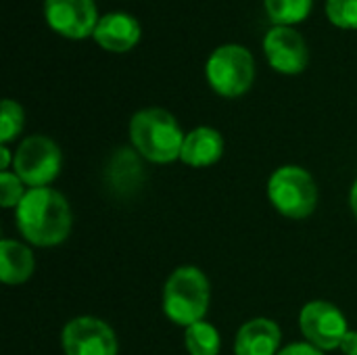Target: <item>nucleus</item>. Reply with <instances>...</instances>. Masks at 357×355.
<instances>
[{"mask_svg": "<svg viewBox=\"0 0 357 355\" xmlns=\"http://www.w3.org/2000/svg\"><path fill=\"white\" fill-rule=\"evenodd\" d=\"M21 236L33 247H54L67 241L71 232V207L67 199L50 188H27L23 201L15 209Z\"/></svg>", "mask_w": 357, "mask_h": 355, "instance_id": "obj_1", "label": "nucleus"}, {"mask_svg": "<svg viewBox=\"0 0 357 355\" xmlns=\"http://www.w3.org/2000/svg\"><path fill=\"white\" fill-rule=\"evenodd\" d=\"M186 134L176 117L159 107L140 109L130 119V142L136 153L151 163H172L180 159Z\"/></svg>", "mask_w": 357, "mask_h": 355, "instance_id": "obj_2", "label": "nucleus"}, {"mask_svg": "<svg viewBox=\"0 0 357 355\" xmlns=\"http://www.w3.org/2000/svg\"><path fill=\"white\" fill-rule=\"evenodd\" d=\"M211 287L207 276L195 266L176 268L163 287V312L178 326L201 322L209 310Z\"/></svg>", "mask_w": 357, "mask_h": 355, "instance_id": "obj_3", "label": "nucleus"}, {"mask_svg": "<svg viewBox=\"0 0 357 355\" xmlns=\"http://www.w3.org/2000/svg\"><path fill=\"white\" fill-rule=\"evenodd\" d=\"M268 199L289 220H305L316 211L318 186L312 174L299 165H282L268 180Z\"/></svg>", "mask_w": 357, "mask_h": 355, "instance_id": "obj_4", "label": "nucleus"}, {"mask_svg": "<svg viewBox=\"0 0 357 355\" xmlns=\"http://www.w3.org/2000/svg\"><path fill=\"white\" fill-rule=\"evenodd\" d=\"M205 75L213 92L226 98L243 96L255 80V59L241 44L218 46L205 65Z\"/></svg>", "mask_w": 357, "mask_h": 355, "instance_id": "obj_5", "label": "nucleus"}, {"mask_svg": "<svg viewBox=\"0 0 357 355\" xmlns=\"http://www.w3.org/2000/svg\"><path fill=\"white\" fill-rule=\"evenodd\" d=\"M63 155L54 140L46 136L25 138L15 153V174L27 188H44L52 184L61 172Z\"/></svg>", "mask_w": 357, "mask_h": 355, "instance_id": "obj_6", "label": "nucleus"}, {"mask_svg": "<svg viewBox=\"0 0 357 355\" xmlns=\"http://www.w3.org/2000/svg\"><path fill=\"white\" fill-rule=\"evenodd\" d=\"M299 328L305 341L322 352L339 349L349 331L343 312L331 301H310L299 314Z\"/></svg>", "mask_w": 357, "mask_h": 355, "instance_id": "obj_7", "label": "nucleus"}, {"mask_svg": "<svg viewBox=\"0 0 357 355\" xmlns=\"http://www.w3.org/2000/svg\"><path fill=\"white\" fill-rule=\"evenodd\" d=\"M65 355H117L119 345L113 328L94 316H79L67 322L61 333Z\"/></svg>", "mask_w": 357, "mask_h": 355, "instance_id": "obj_8", "label": "nucleus"}, {"mask_svg": "<svg viewBox=\"0 0 357 355\" xmlns=\"http://www.w3.org/2000/svg\"><path fill=\"white\" fill-rule=\"evenodd\" d=\"M44 19L52 31L82 40L94 33L100 17L94 0H44Z\"/></svg>", "mask_w": 357, "mask_h": 355, "instance_id": "obj_9", "label": "nucleus"}, {"mask_svg": "<svg viewBox=\"0 0 357 355\" xmlns=\"http://www.w3.org/2000/svg\"><path fill=\"white\" fill-rule=\"evenodd\" d=\"M264 52L272 69L284 75H297L310 63V48L305 38L289 25H274L266 33Z\"/></svg>", "mask_w": 357, "mask_h": 355, "instance_id": "obj_10", "label": "nucleus"}, {"mask_svg": "<svg viewBox=\"0 0 357 355\" xmlns=\"http://www.w3.org/2000/svg\"><path fill=\"white\" fill-rule=\"evenodd\" d=\"M142 29L136 17L130 13L113 10L98 19V25L92 33L94 42L109 52H128L140 42Z\"/></svg>", "mask_w": 357, "mask_h": 355, "instance_id": "obj_11", "label": "nucleus"}, {"mask_svg": "<svg viewBox=\"0 0 357 355\" xmlns=\"http://www.w3.org/2000/svg\"><path fill=\"white\" fill-rule=\"evenodd\" d=\"M280 328L270 318H253L245 322L234 339L236 355H278L280 352Z\"/></svg>", "mask_w": 357, "mask_h": 355, "instance_id": "obj_12", "label": "nucleus"}, {"mask_svg": "<svg viewBox=\"0 0 357 355\" xmlns=\"http://www.w3.org/2000/svg\"><path fill=\"white\" fill-rule=\"evenodd\" d=\"M224 155V138L218 130L209 126L195 128L186 134L180 161L190 167H209L218 163Z\"/></svg>", "mask_w": 357, "mask_h": 355, "instance_id": "obj_13", "label": "nucleus"}, {"mask_svg": "<svg viewBox=\"0 0 357 355\" xmlns=\"http://www.w3.org/2000/svg\"><path fill=\"white\" fill-rule=\"evenodd\" d=\"M36 270L33 253L27 245L19 241L4 239L0 243V280L8 287L23 285L31 278Z\"/></svg>", "mask_w": 357, "mask_h": 355, "instance_id": "obj_14", "label": "nucleus"}, {"mask_svg": "<svg viewBox=\"0 0 357 355\" xmlns=\"http://www.w3.org/2000/svg\"><path fill=\"white\" fill-rule=\"evenodd\" d=\"M142 180V167L138 163V157L132 151H119L113 157V163L109 165V182L117 192H132L136 186H140Z\"/></svg>", "mask_w": 357, "mask_h": 355, "instance_id": "obj_15", "label": "nucleus"}, {"mask_svg": "<svg viewBox=\"0 0 357 355\" xmlns=\"http://www.w3.org/2000/svg\"><path fill=\"white\" fill-rule=\"evenodd\" d=\"M314 0H264L266 15L274 25H289L301 23L310 17Z\"/></svg>", "mask_w": 357, "mask_h": 355, "instance_id": "obj_16", "label": "nucleus"}, {"mask_svg": "<svg viewBox=\"0 0 357 355\" xmlns=\"http://www.w3.org/2000/svg\"><path fill=\"white\" fill-rule=\"evenodd\" d=\"M184 345L190 355H218L220 347H222L220 331L213 324L201 320L186 328Z\"/></svg>", "mask_w": 357, "mask_h": 355, "instance_id": "obj_17", "label": "nucleus"}, {"mask_svg": "<svg viewBox=\"0 0 357 355\" xmlns=\"http://www.w3.org/2000/svg\"><path fill=\"white\" fill-rule=\"evenodd\" d=\"M25 123V113L23 107L17 100L4 98L0 105V144H8L15 140Z\"/></svg>", "mask_w": 357, "mask_h": 355, "instance_id": "obj_18", "label": "nucleus"}, {"mask_svg": "<svg viewBox=\"0 0 357 355\" xmlns=\"http://www.w3.org/2000/svg\"><path fill=\"white\" fill-rule=\"evenodd\" d=\"M326 17L341 29H357V0H326Z\"/></svg>", "mask_w": 357, "mask_h": 355, "instance_id": "obj_19", "label": "nucleus"}, {"mask_svg": "<svg viewBox=\"0 0 357 355\" xmlns=\"http://www.w3.org/2000/svg\"><path fill=\"white\" fill-rule=\"evenodd\" d=\"M27 188L25 184L21 182V178L15 174V172H2L0 174V205L4 209H10V207H19V203L23 201Z\"/></svg>", "mask_w": 357, "mask_h": 355, "instance_id": "obj_20", "label": "nucleus"}, {"mask_svg": "<svg viewBox=\"0 0 357 355\" xmlns=\"http://www.w3.org/2000/svg\"><path fill=\"white\" fill-rule=\"evenodd\" d=\"M278 355H324V352L305 341V343H291V345L282 347Z\"/></svg>", "mask_w": 357, "mask_h": 355, "instance_id": "obj_21", "label": "nucleus"}, {"mask_svg": "<svg viewBox=\"0 0 357 355\" xmlns=\"http://www.w3.org/2000/svg\"><path fill=\"white\" fill-rule=\"evenodd\" d=\"M339 349L343 352V355H357V331H347Z\"/></svg>", "mask_w": 357, "mask_h": 355, "instance_id": "obj_22", "label": "nucleus"}, {"mask_svg": "<svg viewBox=\"0 0 357 355\" xmlns=\"http://www.w3.org/2000/svg\"><path fill=\"white\" fill-rule=\"evenodd\" d=\"M10 161H15V155H10L8 144H0V169L2 172H8Z\"/></svg>", "mask_w": 357, "mask_h": 355, "instance_id": "obj_23", "label": "nucleus"}, {"mask_svg": "<svg viewBox=\"0 0 357 355\" xmlns=\"http://www.w3.org/2000/svg\"><path fill=\"white\" fill-rule=\"evenodd\" d=\"M349 205H351L354 216L357 218V180H356V184H354V188H351V195H349Z\"/></svg>", "mask_w": 357, "mask_h": 355, "instance_id": "obj_24", "label": "nucleus"}]
</instances>
